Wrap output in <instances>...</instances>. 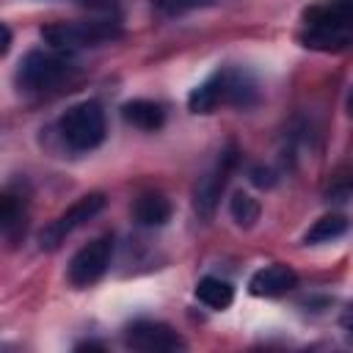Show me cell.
<instances>
[{
    "mask_svg": "<svg viewBox=\"0 0 353 353\" xmlns=\"http://www.w3.org/2000/svg\"><path fill=\"white\" fill-rule=\"evenodd\" d=\"M132 215L141 226H163L171 218V204L163 193H141L132 204Z\"/></svg>",
    "mask_w": 353,
    "mask_h": 353,
    "instance_id": "7c38bea8",
    "label": "cell"
},
{
    "mask_svg": "<svg viewBox=\"0 0 353 353\" xmlns=\"http://www.w3.org/2000/svg\"><path fill=\"white\" fill-rule=\"evenodd\" d=\"M295 284H298V273L290 265L276 262V265H268V268L256 270L248 281V290L259 298H279V295L295 290Z\"/></svg>",
    "mask_w": 353,
    "mask_h": 353,
    "instance_id": "30bf717a",
    "label": "cell"
},
{
    "mask_svg": "<svg viewBox=\"0 0 353 353\" xmlns=\"http://www.w3.org/2000/svg\"><path fill=\"white\" fill-rule=\"evenodd\" d=\"M353 193V174H336L328 185V201H345Z\"/></svg>",
    "mask_w": 353,
    "mask_h": 353,
    "instance_id": "e0dca14e",
    "label": "cell"
},
{
    "mask_svg": "<svg viewBox=\"0 0 353 353\" xmlns=\"http://www.w3.org/2000/svg\"><path fill=\"white\" fill-rule=\"evenodd\" d=\"M0 221H3V234L8 240L17 237V229L25 232V201L19 196H14L11 190L3 193V212H0Z\"/></svg>",
    "mask_w": 353,
    "mask_h": 353,
    "instance_id": "5bb4252c",
    "label": "cell"
},
{
    "mask_svg": "<svg viewBox=\"0 0 353 353\" xmlns=\"http://www.w3.org/2000/svg\"><path fill=\"white\" fill-rule=\"evenodd\" d=\"M345 229H347V221L342 215H323L320 221L312 223V229L303 234V240L306 243H325V240L345 234Z\"/></svg>",
    "mask_w": 353,
    "mask_h": 353,
    "instance_id": "2e32d148",
    "label": "cell"
},
{
    "mask_svg": "<svg viewBox=\"0 0 353 353\" xmlns=\"http://www.w3.org/2000/svg\"><path fill=\"white\" fill-rule=\"evenodd\" d=\"M119 28L113 22H50L41 28V39L58 52H74L80 47H94L116 39Z\"/></svg>",
    "mask_w": 353,
    "mask_h": 353,
    "instance_id": "5b68a950",
    "label": "cell"
},
{
    "mask_svg": "<svg viewBox=\"0 0 353 353\" xmlns=\"http://www.w3.org/2000/svg\"><path fill=\"white\" fill-rule=\"evenodd\" d=\"M251 105L254 102V83L243 72H215L201 85H196L188 97V108L193 113H212L218 105Z\"/></svg>",
    "mask_w": 353,
    "mask_h": 353,
    "instance_id": "7a4b0ae2",
    "label": "cell"
},
{
    "mask_svg": "<svg viewBox=\"0 0 353 353\" xmlns=\"http://www.w3.org/2000/svg\"><path fill=\"white\" fill-rule=\"evenodd\" d=\"M345 328L353 334V314H350V317H345Z\"/></svg>",
    "mask_w": 353,
    "mask_h": 353,
    "instance_id": "44dd1931",
    "label": "cell"
},
{
    "mask_svg": "<svg viewBox=\"0 0 353 353\" xmlns=\"http://www.w3.org/2000/svg\"><path fill=\"white\" fill-rule=\"evenodd\" d=\"M72 74V61L58 50H30L17 69V85L25 91H50L58 88Z\"/></svg>",
    "mask_w": 353,
    "mask_h": 353,
    "instance_id": "277c9868",
    "label": "cell"
},
{
    "mask_svg": "<svg viewBox=\"0 0 353 353\" xmlns=\"http://www.w3.org/2000/svg\"><path fill=\"white\" fill-rule=\"evenodd\" d=\"M110 256H113V237L110 234H99L94 237L91 243H85L69 262V270H66V279L69 284L74 287H88L94 281H99L110 265Z\"/></svg>",
    "mask_w": 353,
    "mask_h": 353,
    "instance_id": "52a82bcc",
    "label": "cell"
},
{
    "mask_svg": "<svg viewBox=\"0 0 353 353\" xmlns=\"http://www.w3.org/2000/svg\"><path fill=\"white\" fill-rule=\"evenodd\" d=\"M251 179H254V185H259V188H265V185H273V179H270V171H262V168H254V171H251Z\"/></svg>",
    "mask_w": 353,
    "mask_h": 353,
    "instance_id": "d6986e66",
    "label": "cell"
},
{
    "mask_svg": "<svg viewBox=\"0 0 353 353\" xmlns=\"http://www.w3.org/2000/svg\"><path fill=\"white\" fill-rule=\"evenodd\" d=\"M234 160H237V154H234V149H229L215 160V165L207 174L199 176V182L193 188V210H196L199 218H212V212L218 207V199L226 188L229 171L234 168Z\"/></svg>",
    "mask_w": 353,
    "mask_h": 353,
    "instance_id": "ba28073f",
    "label": "cell"
},
{
    "mask_svg": "<svg viewBox=\"0 0 353 353\" xmlns=\"http://www.w3.org/2000/svg\"><path fill=\"white\" fill-rule=\"evenodd\" d=\"M102 207H105V196H102V193H85V196H80L69 210H63L55 221H50V223L41 229V234H39V248H44V251L58 248L74 229H80V226L88 223L94 215H99Z\"/></svg>",
    "mask_w": 353,
    "mask_h": 353,
    "instance_id": "8992f818",
    "label": "cell"
},
{
    "mask_svg": "<svg viewBox=\"0 0 353 353\" xmlns=\"http://www.w3.org/2000/svg\"><path fill=\"white\" fill-rule=\"evenodd\" d=\"M229 212H232V218H234L237 226L248 229V226H254V223L259 221V201H256L254 196H248V193L240 190V193L232 196V201H229Z\"/></svg>",
    "mask_w": 353,
    "mask_h": 353,
    "instance_id": "9a60e30c",
    "label": "cell"
},
{
    "mask_svg": "<svg viewBox=\"0 0 353 353\" xmlns=\"http://www.w3.org/2000/svg\"><path fill=\"white\" fill-rule=\"evenodd\" d=\"M58 132L63 138V143L74 152H91L105 141V110L99 102L85 99L72 105L61 121H58Z\"/></svg>",
    "mask_w": 353,
    "mask_h": 353,
    "instance_id": "3957f363",
    "label": "cell"
},
{
    "mask_svg": "<svg viewBox=\"0 0 353 353\" xmlns=\"http://www.w3.org/2000/svg\"><path fill=\"white\" fill-rule=\"evenodd\" d=\"M303 44L314 50H342L353 39V14L336 0L303 11Z\"/></svg>",
    "mask_w": 353,
    "mask_h": 353,
    "instance_id": "6da1fadb",
    "label": "cell"
},
{
    "mask_svg": "<svg viewBox=\"0 0 353 353\" xmlns=\"http://www.w3.org/2000/svg\"><path fill=\"white\" fill-rule=\"evenodd\" d=\"M196 298L210 306V309H226L232 301H234V287L218 276H204L199 284H196Z\"/></svg>",
    "mask_w": 353,
    "mask_h": 353,
    "instance_id": "4fadbf2b",
    "label": "cell"
},
{
    "mask_svg": "<svg viewBox=\"0 0 353 353\" xmlns=\"http://www.w3.org/2000/svg\"><path fill=\"white\" fill-rule=\"evenodd\" d=\"M347 110H350V116H353V88H350V94H347Z\"/></svg>",
    "mask_w": 353,
    "mask_h": 353,
    "instance_id": "7402d4cb",
    "label": "cell"
},
{
    "mask_svg": "<svg viewBox=\"0 0 353 353\" xmlns=\"http://www.w3.org/2000/svg\"><path fill=\"white\" fill-rule=\"evenodd\" d=\"M8 44H11V30L3 25V55L8 52Z\"/></svg>",
    "mask_w": 353,
    "mask_h": 353,
    "instance_id": "ffe728a7",
    "label": "cell"
},
{
    "mask_svg": "<svg viewBox=\"0 0 353 353\" xmlns=\"http://www.w3.org/2000/svg\"><path fill=\"white\" fill-rule=\"evenodd\" d=\"M124 345L132 350H143V353H165V350H179L182 339L168 323L135 320L124 331Z\"/></svg>",
    "mask_w": 353,
    "mask_h": 353,
    "instance_id": "9c48e42d",
    "label": "cell"
},
{
    "mask_svg": "<svg viewBox=\"0 0 353 353\" xmlns=\"http://www.w3.org/2000/svg\"><path fill=\"white\" fill-rule=\"evenodd\" d=\"M154 3V8H160L163 14H182V11H188V8H193V6H201V3H207V0H152Z\"/></svg>",
    "mask_w": 353,
    "mask_h": 353,
    "instance_id": "ac0fdd59",
    "label": "cell"
},
{
    "mask_svg": "<svg viewBox=\"0 0 353 353\" xmlns=\"http://www.w3.org/2000/svg\"><path fill=\"white\" fill-rule=\"evenodd\" d=\"M121 119H124L127 124L138 127V130L152 132V130H160V127H163L165 110H163L157 102H152V99H132V102H127V105L121 108Z\"/></svg>",
    "mask_w": 353,
    "mask_h": 353,
    "instance_id": "8fae6325",
    "label": "cell"
}]
</instances>
